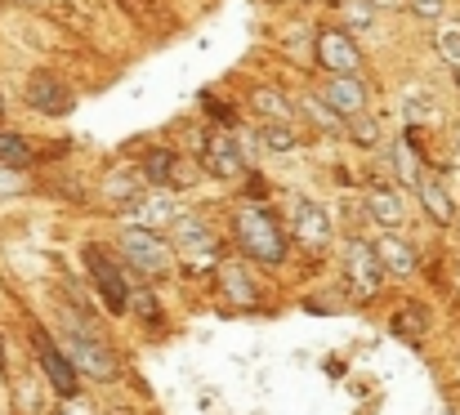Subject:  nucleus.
Segmentation results:
<instances>
[{"label": "nucleus", "instance_id": "obj_4", "mask_svg": "<svg viewBox=\"0 0 460 415\" xmlns=\"http://www.w3.org/2000/svg\"><path fill=\"white\" fill-rule=\"evenodd\" d=\"M85 264H90L94 286H99V295H103V304H108L112 313H126V308L135 304V290L126 286V277H121V269H117V260H108L103 246H85Z\"/></svg>", "mask_w": 460, "mask_h": 415}, {"label": "nucleus", "instance_id": "obj_12", "mask_svg": "<svg viewBox=\"0 0 460 415\" xmlns=\"http://www.w3.org/2000/svg\"><path fill=\"white\" fill-rule=\"evenodd\" d=\"M376 255H380V264H385V273H416V251L407 246V242H398L394 233H385L380 242H376Z\"/></svg>", "mask_w": 460, "mask_h": 415}, {"label": "nucleus", "instance_id": "obj_3", "mask_svg": "<svg viewBox=\"0 0 460 415\" xmlns=\"http://www.w3.org/2000/svg\"><path fill=\"white\" fill-rule=\"evenodd\" d=\"M121 255H126L139 273H165L170 260H174V251L156 237L153 228H139V224L121 228Z\"/></svg>", "mask_w": 460, "mask_h": 415}, {"label": "nucleus", "instance_id": "obj_17", "mask_svg": "<svg viewBox=\"0 0 460 415\" xmlns=\"http://www.w3.org/2000/svg\"><path fill=\"white\" fill-rule=\"evenodd\" d=\"M103 188H108V201H112V206H130V210H135V206L144 201V188H139L130 174H112Z\"/></svg>", "mask_w": 460, "mask_h": 415}, {"label": "nucleus", "instance_id": "obj_5", "mask_svg": "<svg viewBox=\"0 0 460 415\" xmlns=\"http://www.w3.org/2000/svg\"><path fill=\"white\" fill-rule=\"evenodd\" d=\"M36 362H40V371H45V380H49V389L58 393V398H76V366H72V358L54 344V340H45V335H36Z\"/></svg>", "mask_w": 460, "mask_h": 415}, {"label": "nucleus", "instance_id": "obj_29", "mask_svg": "<svg viewBox=\"0 0 460 415\" xmlns=\"http://www.w3.org/2000/svg\"><path fill=\"white\" fill-rule=\"evenodd\" d=\"M9 192H18V170L0 165V197H9Z\"/></svg>", "mask_w": 460, "mask_h": 415}, {"label": "nucleus", "instance_id": "obj_8", "mask_svg": "<svg viewBox=\"0 0 460 415\" xmlns=\"http://www.w3.org/2000/svg\"><path fill=\"white\" fill-rule=\"evenodd\" d=\"M349 277H353L358 295H367V299L380 290V281H385V264H380L376 246H362V242H353V246H349Z\"/></svg>", "mask_w": 460, "mask_h": 415}, {"label": "nucleus", "instance_id": "obj_19", "mask_svg": "<svg viewBox=\"0 0 460 415\" xmlns=\"http://www.w3.org/2000/svg\"><path fill=\"white\" fill-rule=\"evenodd\" d=\"M300 108H305L308 117H313V121L322 126V130H340V126H344V117H340V112H335L331 103H322V99H313V94H305V99H300Z\"/></svg>", "mask_w": 460, "mask_h": 415}, {"label": "nucleus", "instance_id": "obj_21", "mask_svg": "<svg viewBox=\"0 0 460 415\" xmlns=\"http://www.w3.org/2000/svg\"><path fill=\"white\" fill-rule=\"evenodd\" d=\"M144 174H148L153 183H165V179L174 174V152H170V147H156L153 156L144 161Z\"/></svg>", "mask_w": 460, "mask_h": 415}, {"label": "nucleus", "instance_id": "obj_30", "mask_svg": "<svg viewBox=\"0 0 460 415\" xmlns=\"http://www.w3.org/2000/svg\"><path fill=\"white\" fill-rule=\"evenodd\" d=\"M58 415H94V411H90V402H85V398H67V402L58 407Z\"/></svg>", "mask_w": 460, "mask_h": 415}, {"label": "nucleus", "instance_id": "obj_7", "mask_svg": "<svg viewBox=\"0 0 460 415\" xmlns=\"http://www.w3.org/2000/svg\"><path fill=\"white\" fill-rule=\"evenodd\" d=\"M317 58L331 67V76H358V67H362V54L344 31H322L317 36Z\"/></svg>", "mask_w": 460, "mask_h": 415}, {"label": "nucleus", "instance_id": "obj_11", "mask_svg": "<svg viewBox=\"0 0 460 415\" xmlns=\"http://www.w3.org/2000/svg\"><path fill=\"white\" fill-rule=\"evenodd\" d=\"M326 103L340 112V117H358L367 108V90L358 76H331L326 81Z\"/></svg>", "mask_w": 460, "mask_h": 415}, {"label": "nucleus", "instance_id": "obj_26", "mask_svg": "<svg viewBox=\"0 0 460 415\" xmlns=\"http://www.w3.org/2000/svg\"><path fill=\"white\" fill-rule=\"evenodd\" d=\"M443 9H447L443 0H411V13H416V18H425V22L443 18Z\"/></svg>", "mask_w": 460, "mask_h": 415}, {"label": "nucleus", "instance_id": "obj_24", "mask_svg": "<svg viewBox=\"0 0 460 415\" xmlns=\"http://www.w3.org/2000/svg\"><path fill=\"white\" fill-rule=\"evenodd\" d=\"M438 54H443L452 67H460V27H447V31H443V40H438Z\"/></svg>", "mask_w": 460, "mask_h": 415}, {"label": "nucleus", "instance_id": "obj_27", "mask_svg": "<svg viewBox=\"0 0 460 415\" xmlns=\"http://www.w3.org/2000/svg\"><path fill=\"white\" fill-rule=\"evenodd\" d=\"M135 308H139V313H144L148 322H156V317H161V308H156V299H153V295H144V290H135Z\"/></svg>", "mask_w": 460, "mask_h": 415}, {"label": "nucleus", "instance_id": "obj_9", "mask_svg": "<svg viewBox=\"0 0 460 415\" xmlns=\"http://www.w3.org/2000/svg\"><path fill=\"white\" fill-rule=\"evenodd\" d=\"M201 156H206V170H210L215 179H237V174L246 170V161H242V147H237V138H228V135L210 138Z\"/></svg>", "mask_w": 460, "mask_h": 415}, {"label": "nucleus", "instance_id": "obj_10", "mask_svg": "<svg viewBox=\"0 0 460 415\" xmlns=\"http://www.w3.org/2000/svg\"><path fill=\"white\" fill-rule=\"evenodd\" d=\"M291 215H296V237H305L308 246H326L331 242V215L322 210V206H313V201H296L291 206Z\"/></svg>", "mask_w": 460, "mask_h": 415}, {"label": "nucleus", "instance_id": "obj_34", "mask_svg": "<svg viewBox=\"0 0 460 415\" xmlns=\"http://www.w3.org/2000/svg\"><path fill=\"white\" fill-rule=\"evenodd\" d=\"M380 4H402V0H380Z\"/></svg>", "mask_w": 460, "mask_h": 415}, {"label": "nucleus", "instance_id": "obj_23", "mask_svg": "<svg viewBox=\"0 0 460 415\" xmlns=\"http://www.w3.org/2000/svg\"><path fill=\"white\" fill-rule=\"evenodd\" d=\"M179 242H183V246H206V251H210V237H206L201 219H179Z\"/></svg>", "mask_w": 460, "mask_h": 415}, {"label": "nucleus", "instance_id": "obj_16", "mask_svg": "<svg viewBox=\"0 0 460 415\" xmlns=\"http://www.w3.org/2000/svg\"><path fill=\"white\" fill-rule=\"evenodd\" d=\"M135 215H139V228H165V224H179V215H174V206L165 201V197H144L139 206H135Z\"/></svg>", "mask_w": 460, "mask_h": 415}, {"label": "nucleus", "instance_id": "obj_32", "mask_svg": "<svg viewBox=\"0 0 460 415\" xmlns=\"http://www.w3.org/2000/svg\"><path fill=\"white\" fill-rule=\"evenodd\" d=\"M353 9V22H371V4H349Z\"/></svg>", "mask_w": 460, "mask_h": 415}, {"label": "nucleus", "instance_id": "obj_14", "mask_svg": "<svg viewBox=\"0 0 460 415\" xmlns=\"http://www.w3.org/2000/svg\"><path fill=\"white\" fill-rule=\"evenodd\" d=\"M251 108H255L260 117H269V126H287V121H296V108H291L287 94H278V90H255V94H251Z\"/></svg>", "mask_w": 460, "mask_h": 415}, {"label": "nucleus", "instance_id": "obj_25", "mask_svg": "<svg viewBox=\"0 0 460 415\" xmlns=\"http://www.w3.org/2000/svg\"><path fill=\"white\" fill-rule=\"evenodd\" d=\"M394 331H398V335H402V331H407V335H420V331H425V317H420L416 308H407V313L394 317Z\"/></svg>", "mask_w": 460, "mask_h": 415}, {"label": "nucleus", "instance_id": "obj_6", "mask_svg": "<svg viewBox=\"0 0 460 415\" xmlns=\"http://www.w3.org/2000/svg\"><path fill=\"white\" fill-rule=\"evenodd\" d=\"M22 99H27L31 112H45V117H67L72 112V90L58 76H31Z\"/></svg>", "mask_w": 460, "mask_h": 415}, {"label": "nucleus", "instance_id": "obj_35", "mask_svg": "<svg viewBox=\"0 0 460 415\" xmlns=\"http://www.w3.org/2000/svg\"><path fill=\"white\" fill-rule=\"evenodd\" d=\"M0 366H4V349H0Z\"/></svg>", "mask_w": 460, "mask_h": 415}, {"label": "nucleus", "instance_id": "obj_2", "mask_svg": "<svg viewBox=\"0 0 460 415\" xmlns=\"http://www.w3.org/2000/svg\"><path fill=\"white\" fill-rule=\"evenodd\" d=\"M63 353L72 358L76 375H85V380L112 384V380L121 375V362H117V353H112L108 344H99V340L90 335V326H85V331H67V349H63Z\"/></svg>", "mask_w": 460, "mask_h": 415}, {"label": "nucleus", "instance_id": "obj_22", "mask_svg": "<svg viewBox=\"0 0 460 415\" xmlns=\"http://www.w3.org/2000/svg\"><path fill=\"white\" fill-rule=\"evenodd\" d=\"M260 143L273 147V152H291V147H296V130H291V126H264V130H260Z\"/></svg>", "mask_w": 460, "mask_h": 415}, {"label": "nucleus", "instance_id": "obj_13", "mask_svg": "<svg viewBox=\"0 0 460 415\" xmlns=\"http://www.w3.org/2000/svg\"><path fill=\"white\" fill-rule=\"evenodd\" d=\"M367 210H371V219H376L380 228H389V233L402 224V197H398V192H389V188L367 192Z\"/></svg>", "mask_w": 460, "mask_h": 415}, {"label": "nucleus", "instance_id": "obj_31", "mask_svg": "<svg viewBox=\"0 0 460 415\" xmlns=\"http://www.w3.org/2000/svg\"><path fill=\"white\" fill-rule=\"evenodd\" d=\"M353 135H358V143H376V126L371 121H353Z\"/></svg>", "mask_w": 460, "mask_h": 415}, {"label": "nucleus", "instance_id": "obj_15", "mask_svg": "<svg viewBox=\"0 0 460 415\" xmlns=\"http://www.w3.org/2000/svg\"><path fill=\"white\" fill-rule=\"evenodd\" d=\"M416 192H420L425 210H429L438 224H452V219H456V210H452V197H447V188H443L438 179H420V183H416Z\"/></svg>", "mask_w": 460, "mask_h": 415}, {"label": "nucleus", "instance_id": "obj_18", "mask_svg": "<svg viewBox=\"0 0 460 415\" xmlns=\"http://www.w3.org/2000/svg\"><path fill=\"white\" fill-rule=\"evenodd\" d=\"M219 281H224V290H228L233 304H255V286H251V277L242 273V269H219Z\"/></svg>", "mask_w": 460, "mask_h": 415}, {"label": "nucleus", "instance_id": "obj_20", "mask_svg": "<svg viewBox=\"0 0 460 415\" xmlns=\"http://www.w3.org/2000/svg\"><path fill=\"white\" fill-rule=\"evenodd\" d=\"M31 161V147H27V138L18 135H0V165H27Z\"/></svg>", "mask_w": 460, "mask_h": 415}, {"label": "nucleus", "instance_id": "obj_36", "mask_svg": "<svg viewBox=\"0 0 460 415\" xmlns=\"http://www.w3.org/2000/svg\"><path fill=\"white\" fill-rule=\"evenodd\" d=\"M456 85H460V67H456Z\"/></svg>", "mask_w": 460, "mask_h": 415}, {"label": "nucleus", "instance_id": "obj_28", "mask_svg": "<svg viewBox=\"0 0 460 415\" xmlns=\"http://www.w3.org/2000/svg\"><path fill=\"white\" fill-rule=\"evenodd\" d=\"M402 112H407L411 121H420V112H429V99H425V94H411V99L402 103Z\"/></svg>", "mask_w": 460, "mask_h": 415}, {"label": "nucleus", "instance_id": "obj_1", "mask_svg": "<svg viewBox=\"0 0 460 415\" xmlns=\"http://www.w3.org/2000/svg\"><path fill=\"white\" fill-rule=\"evenodd\" d=\"M233 228H237V242H242V251H246L251 260H264V264H282V260H287V237H282V228H278L273 215L246 206Z\"/></svg>", "mask_w": 460, "mask_h": 415}, {"label": "nucleus", "instance_id": "obj_33", "mask_svg": "<svg viewBox=\"0 0 460 415\" xmlns=\"http://www.w3.org/2000/svg\"><path fill=\"white\" fill-rule=\"evenodd\" d=\"M452 138H456V152H460V126H456V135H452Z\"/></svg>", "mask_w": 460, "mask_h": 415}]
</instances>
